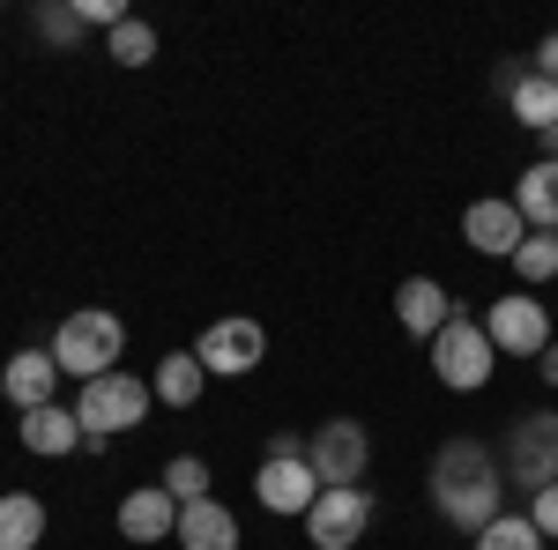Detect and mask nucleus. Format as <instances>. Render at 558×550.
Here are the masks:
<instances>
[{"mask_svg": "<svg viewBox=\"0 0 558 550\" xmlns=\"http://www.w3.org/2000/svg\"><path fill=\"white\" fill-rule=\"evenodd\" d=\"M425 491H432V506H439L447 528L476 536V528H492V521L507 513V468H499V454H492L484 439H447V447L432 454Z\"/></svg>", "mask_w": 558, "mask_h": 550, "instance_id": "1", "label": "nucleus"}, {"mask_svg": "<svg viewBox=\"0 0 558 550\" xmlns=\"http://www.w3.org/2000/svg\"><path fill=\"white\" fill-rule=\"evenodd\" d=\"M52 365L68 372V380H105V372H120V350H128V328H120V313H105V305H83V313H68L60 328H52Z\"/></svg>", "mask_w": 558, "mask_h": 550, "instance_id": "2", "label": "nucleus"}, {"mask_svg": "<svg viewBox=\"0 0 558 550\" xmlns=\"http://www.w3.org/2000/svg\"><path fill=\"white\" fill-rule=\"evenodd\" d=\"M425 350H432V380L447 387V394H484L492 372H499V350L484 335V320H462V313H454Z\"/></svg>", "mask_w": 558, "mask_h": 550, "instance_id": "3", "label": "nucleus"}, {"mask_svg": "<svg viewBox=\"0 0 558 550\" xmlns=\"http://www.w3.org/2000/svg\"><path fill=\"white\" fill-rule=\"evenodd\" d=\"M68 410L83 417V439H120L134 424H149L157 394H149V380H134V372H105V380H83V394Z\"/></svg>", "mask_w": 558, "mask_h": 550, "instance_id": "4", "label": "nucleus"}, {"mask_svg": "<svg viewBox=\"0 0 558 550\" xmlns=\"http://www.w3.org/2000/svg\"><path fill=\"white\" fill-rule=\"evenodd\" d=\"M484 335L499 357H544L551 350V305L536 291H507L484 305Z\"/></svg>", "mask_w": 558, "mask_h": 550, "instance_id": "5", "label": "nucleus"}, {"mask_svg": "<svg viewBox=\"0 0 558 550\" xmlns=\"http://www.w3.org/2000/svg\"><path fill=\"white\" fill-rule=\"evenodd\" d=\"M305 462L320 476V491H343V484H365V468H373V431L357 417H328L313 439H305Z\"/></svg>", "mask_w": 558, "mask_h": 550, "instance_id": "6", "label": "nucleus"}, {"mask_svg": "<svg viewBox=\"0 0 558 550\" xmlns=\"http://www.w3.org/2000/svg\"><path fill=\"white\" fill-rule=\"evenodd\" d=\"M499 468H507V484L514 491H544V484H558V417H514V431H507V447H499Z\"/></svg>", "mask_w": 558, "mask_h": 550, "instance_id": "7", "label": "nucleus"}, {"mask_svg": "<svg viewBox=\"0 0 558 550\" xmlns=\"http://www.w3.org/2000/svg\"><path fill=\"white\" fill-rule=\"evenodd\" d=\"M194 357H202V372H209V380H246V372H260V357H268V328L246 320V313L209 320L202 342H194Z\"/></svg>", "mask_w": 558, "mask_h": 550, "instance_id": "8", "label": "nucleus"}, {"mask_svg": "<svg viewBox=\"0 0 558 550\" xmlns=\"http://www.w3.org/2000/svg\"><path fill=\"white\" fill-rule=\"evenodd\" d=\"M373 521H380V506H373V491H365V484L320 491L313 513H305V543H313V550H357Z\"/></svg>", "mask_w": 558, "mask_h": 550, "instance_id": "9", "label": "nucleus"}, {"mask_svg": "<svg viewBox=\"0 0 558 550\" xmlns=\"http://www.w3.org/2000/svg\"><path fill=\"white\" fill-rule=\"evenodd\" d=\"M254 499H260V513H276V521H305L313 499H320V476H313L305 454H260Z\"/></svg>", "mask_w": 558, "mask_h": 550, "instance_id": "10", "label": "nucleus"}, {"mask_svg": "<svg viewBox=\"0 0 558 550\" xmlns=\"http://www.w3.org/2000/svg\"><path fill=\"white\" fill-rule=\"evenodd\" d=\"M521 239H529V216L514 209V194H484V201H470L462 209V246L484 260H514Z\"/></svg>", "mask_w": 558, "mask_h": 550, "instance_id": "11", "label": "nucleus"}, {"mask_svg": "<svg viewBox=\"0 0 558 550\" xmlns=\"http://www.w3.org/2000/svg\"><path fill=\"white\" fill-rule=\"evenodd\" d=\"M60 365H52V350H15L8 365H0V394H8V410L15 417H31V410H45L52 394H60Z\"/></svg>", "mask_w": 558, "mask_h": 550, "instance_id": "12", "label": "nucleus"}, {"mask_svg": "<svg viewBox=\"0 0 558 550\" xmlns=\"http://www.w3.org/2000/svg\"><path fill=\"white\" fill-rule=\"evenodd\" d=\"M395 320H402V335L432 342L447 320H454V297L439 276H402V291H395Z\"/></svg>", "mask_w": 558, "mask_h": 550, "instance_id": "13", "label": "nucleus"}, {"mask_svg": "<svg viewBox=\"0 0 558 550\" xmlns=\"http://www.w3.org/2000/svg\"><path fill=\"white\" fill-rule=\"evenodd\" d=\"M120 536H128V543H172L179 536V499L165 484L128 491V499H120Z\"/></svg>", "mask_w": 558, "mask_h": 550, "instance_id": "14", "label": "nucleus"}, {"mask_svg": "<svg viewBox=\"0 0 558 550\" xmlns=\"http://www.w3.org/2000/svg\"><path fill=\"white\" fill-rule=\"evenodd\" d=\"M15 431H23V454H38V462H60V454L83 447V417L68 402H45L31 417H15Z\"/></svg>", "mask_w": 558, "mask_h": 550, "instance_id": "15", "label": "nucleus"}, {"mask_svg": "<svg viewBox=\"0 0 558 550\" xmlns=\"http://www.w3.org/2000/svg\"><path fill=\"white\" fill-rule=\"evenodd\" d=\"M179 550H239V513L223 506V499H194V506H179Z\"/></svg>", "mask_w": 558, "mask_h": 550, "instance_id": "16", "label": "nucleus"}, {"mask_svg": "<svg viewBox=\"0 0 558 550\" xmlns=\"http://www.w3.org/2000/svg\"><path fill=\"white\" fill-rule=\"evenodd\" d=\"M499 89H507V112H514L521 127L529 134H544V127H558V83H544V75H536V68H507V75H499Z\"/></svg>", "mask_w": 558, "mask_h": 550, "instance_id": "17", "label": "nucleus"}, {"mask_svg": "<svg viewBox=\"0 0 558 550\" xmlns=\"http://www.w3.org/2000/svg\"><path fill=\"white\" fill-rule=\"evenodd\" d=\"M202 387H209V372H202V357H194V350H165V357H157V372H149L157 410H194V402H202Z\"/></svg>", "mask_w": 558, "mask_h": 550, "instance_id": "18", "label": "nucleus"}, {"mask_svg": "<svg viewBox=\"0 0 558 550\" xmlns=\"http://www.w3.org/2000/svg\"><path fill=\"white\" fill-rule=\"evenodd\" d=\"M514 209L529 216V231H558V164H536L514 179Z\"/></svg>", "mask_w": 558, "mask_h": 550, "instance_id": "19", "label": "nucleus"}, {"mask_svg": "<svg viewBox=\"0 0 558 550\" xmlns=\"http://www.w3.org/2000/svg\"><path fill=\"white\" fill-rule=\"evenodd\" d=\"M45 543V499L38 491H8L0 499V550H38Z\"/></svg>", "mask_w": 558, "mask_h": 550, "instance_id": "20", "label": "nucleus"}, {"mask_svg": "<svg viewBox=\"0 0 558 550\" xmlns=\"http://www.w3.org/2000/svg\"><path fill=\"white\" fill-rule=\"evenodd\" d=\"M514 276H521V291H536V283H558V231H529V239H521Z\"/></svg>", "mask_w": 558, "mask_h": 550, "instance_id": "21", "label": "nucleus"}, {"mask_svg": "<svg viewBox=\"0 0 558 550\" xmlns=\"http://www.w3.org/2000/svg\"><path fill=\"white\" fill-rule=\"evenodd\" d=\"M105 52H112L120 68H149V60H157V30H149L142 15H128V23L105 30Z\"/></svg>", "mask_w": 558, "mask_h": 550, "instance_id": "22", "label": "nucleus"}, {"mask_svg": "<svg viewBox=\"0 0 558 550\" xmlns=\"http://www.w3.org/2000/svg\"><path fill=\"white\" fill-rule=\"evenodd\" d=\"M470 550H544V536H536V521L529 513H499L492 528H476Z\"/></svg>", "mask_w": 558, "mask_h": 550, "instance_id": "23", "label": "nucleus"}, {"mask_svg": "<svg viewBox=\"0 0 558 550\" xmlns=\"http://www.w3.org/2000/svg\"><path fill=\"white\" fill-rule=\"evenodd\" d=\"M165 491H172L179 506L209 499V462H202V454H172V462H165Z\"/></svg>", "mask_w": 558, "mask_h": 550, "instance_id": "24", "label": "nucleus"}, {"mask_svg": "<svg viewBox=\"0 0 558 550\" xmlns=\"http://www.w3.org/2000/svg\"><path fill=\"white\" fill-rule=\"evenodd\" d=\"M38 38L45 45H83V15L75 8H38Z\"/></svg>", "mask_w": 558, "mask_h": 550, "instance_id": "25", "label": "nucleus"}, {"mask_svg": "<svg viewBox=\"0 0 558 550\" xmlns=\"http://www.w3.org/2000/svg\"><path fill=\"white\" fill-rule=\"evenodd\" d=\"M75 15H83V30H112V23H128V8L120 0H68Z\"/></svg>", "mask_w": 558, "mask_h": 550, "instance_id": "26", "label": "nucleus"}, {"mask_svg": "<svg viewBox=\"0 0 558 550\" xmlns=\"http://www.w3.org/2000/svg\"><path fill=\"white\" fill-rule=\"evenodd\" d=\"M521 513H529V521H536V536L551 543V536H558V484H544V491H536V499H529Z\"/></svg>", "mask_w": 558, "mask_h": 550, "instance_id": "27", "label": "nucleus"}, {"mask_svg": "<svg viewBox=\"0 0 558 550\" xmlns=\"http://www.w3.org/2000/svg\"><path fill=\"white\" fill-rule=\"evenodd\" d=\"M529 68H536L544 83H558V30H551V38H536V52H529Z\"/></svg>", "mask_w": 558, "mask_h": 550, "instance_id": "28", "label": "nucleus"}, {"mask_svg": "<svg viewBox=\"0 0 558 550\" xmlns=\"http://www.w3.org/2000/svg\"><path fill=\"white\" fill-rule=\"evenodd\" d=\"M536 380H544V387H558V342L544 350V357H536Z\"/></svg>", "mask_w": 558, "mask_h": 550, "instance_id": "29", "label": "nucleus"}]
</instances>
